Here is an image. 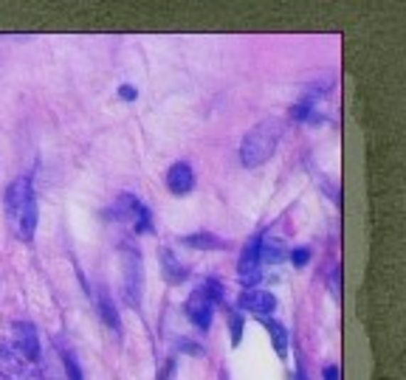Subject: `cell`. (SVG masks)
<instances>
[{
  "label": "cell",
  "instance_id": "2e32d148",
  "mask_svg": "<svg viewBox=\"0 0 406 380\" xmlns=\"http://www.w3.org/2000/svg\"><path fill=\"white\" fill-rule=\"evenodd\" d=\"M63 367H65L68 380H85L82 378V369H80V364H77V358H74L68 349H63Z\"/></svg>",
  "mask_w": 406,
  "mask_h": 380
},
{
  "label": "cell",
  "instance_id": "3957f363",
  "mask_svg": "<svg viewBox=\"0 0 406 380\" xmlns=\"http://www.w3.org/2000/svg\"><path fill=\"white\" fill-rule=\"evenodd\" d=\"M119 259H122V291L130 307H139L144 296V265H141V254L133 245H122L119 248Z\"/></svg>",
  "mask_w": 406,
  "mask_h": 380
},
{
  "label": "cell",
  "instance_id": "4fadbf2b",
  "mask_svg": "<svg viewBox=\"0 0 406 380\" xmlns=\"http://www.w3.org/2000/svg\"><path fill=\"white\" fill-rule=\"evenodd\" d=\"M262 324H265V330H268V332H271V338H274L277 355H279V358H285V355H288V332H285V327H282V324H277V321H268V318H262Z\"/></svg>",
  "mask_w": 406,
  "mask_h": 380
},
{
  "label": "cell",
  "instance_id": "603a6c76",
  "mask_svg": "<svg viewBox=\"0 0 406 380\" xmlns=\"http://www.w3.org/2000/svg\"><path fill=\"white\" fill-rule=\"evenodd\" d=\"M299 380H305V378H299Z\"/></svg>",
  "mask_w": 406,
  "mask_h": 380
},
{
  "label": "cell",
  "instance_id": "7a4b0ae2",
  "mask_svg": "<svg viewBox=\"0 0 406 380\" xmlns=\"http://www.w3.org/2000/svg\"><path fill=\"white\" fill-rule=\"evenodd\" d=\"M279 139H282V121L279 119L260 121L254 130H248V136H245L243 144H240V163L248 166V169L262 166L277 152Z\"/></svg>",
  "mask_w": 406,
  "mask_h": 380
},
{
  "label": "cell",
  "instance_id": "7402d4cb",
  "mask_svg": "<svg viewBox=\"0 0 406 380\" xmlns=\"http://www.w3.org/2000/svg\"><path fill=\"white\" fill-rule=\"evenodd\" d=\"M325 380H338V369H336V367H327V369H325Z\"/></svg>",
  "mask_w": 406,
  "mask_h": 380
},
{
  "label": "cell",
  "instance_id": "6da1fadb",
  "mask_svg": "<svg viewBox=\"0 0 406 380\" xmlns=\"http://www.w3.org/2000/svg\"><path fill=\"white\" fill-rule=\"evenodd\" d=\"M3 206H6V217H9L14 237L23 242H31L37 231V197H34L31 180L28 178L11 180V186L6 189Z\"/></svg>",
  "mask_w": 406,
  "mask_h": 380
},
{
  "label": "cell",
  "instance_id": "ac0fdd59",
  "mask_svg": "<svg viewBox=\"0 0 406 380\" xmlns=\"http://www.w3.org/2000/svg\"><path fill=\"white\" fill-rule=\"evenodd\" d=\"M240 335H243V318L232 313V344H240Z\"/></svg>",
  "mask_w": 406,
  "mask_h": 380
},
{
  "label": "cell",
  "instance_id": "9c48e42d",
  "mask_svg": "<svg viewBox=\"0 0 406 380\" xmlns=\"http://www.w3.org/2000/svg\"><path fill=\"white\" fill-rule=\"evenodd\" d=\"M237 304H240V310H248V313H254V315H268V313L277 310V299H274L268 291H257V288L243 291Z\"/></svg>",
  "mask_w": 406,
  "mask_h": 380
},
{
  "label": "cell",
  "instance_id": "d6986e66",
  "mask_svg": "<svg viewBox=\"0 0 406 380\" xmlns=\"http://www.w3.org/2000/svg\"><path fill=\"white\" fill-rule=\"evenodd\" d=\"M308 259H311V251H308V248H297V251H291V262H294V265H299V268H302V265H308Z\"/></svg>",
  "mask_w": 406,
  "mask_h": 380
},
{
  "label": "cell",
  "instance_id": "52a82bcc",
  "mask_svg": "<svg viewBox=\"0 0 406 380\" xmlns=\"http://www.w3.org/2000/svg\"><path fill=\"white\" fill-rule=\"evenodd\" d=\"M186 315L198 330H209L212 327V315H215V302L206 296L203 288L192 291V296L186 299Z\"/></svg>",
  "mask_w": 406,
  "mask_h": 380
},
{
  "label": "cell",
  "instance_id": "8992f818",
  "mask_svg": "<svg viewBox=\"0 0 406 380\" xmlns=\"http://www.w3.org/2000/svg\"><path fill=\"white\" fill-rule=\"evenodd\" d=\"M11 349L23 355L28 364L40 361V335L31 321H14L11 324Z\"/></svg>",
  "mask_w": 406,
  "mask_h": 380
},
{
  "label": "cell",
  "instance_id": "e0dca14e",
  "mask_svg": "<svg viewBox=\"0 0 406 380\" xmlns=\"http://www.w3.org/2000/svg\"><path fill=\"white\" fill-rule=\"evenodd\" d=\"M201 288L206 291V296H209V299H212V302H215V304L223 302V285H220L218 279H209V282H203Z\"/></svg>",
  "mask_w": 406,
  "mask_h": 380
},
{
  "label": "cell",
  "instance_id": "5b68a950",
  "mask_svg": "<svg viewBox=\"0 0 406 380\" xmlns=\"http://www.w3.org/2000/svg\"><path fill=\"white\" fill-rule=\"evenodd\" d=\"M0 378L3 380H40L34 364L11 349V344H0Z\"/></svg>",
  "mask_w": 406,
  "mask_h": 380
},
{
  "label": "cell",
  "instance_id": "277c9868",
  "mask_svg": "<svg viewBox=\"0 0 406 380\" xmlns=\"http://www.w3.org/2000/svg\"><path fill=\"white\" fill-rule=\"evenodd\" d=\"M110 217H116L119 223H130L136 228V234H147L153 231V217H150V209L133 197V195H119V200L113 203L110 209Z\"/></svg>",
  "mask_w": 406,
  "mask_h": 380
},
{
  "label": "cell",
  "instance_id": "9a60e30c",
  "mask_svg": "<svg viewBox=\"0 0 406 380\" xmlns=\"http://www.w3.org/2000/svg\"><path fill=\"white\" fill-rule=\"evenodd\" d=\"M99 313H102V321L107 324V330H113L116 335L122 332V321H119V313H116V307L110 304V299L102 293L99 296Z\"/></svg>",
  "mask_w": 406,
  "mask_h": 380
},
{
  "label": "cell",
  "instance_id": "ffe728a7",
  "mask_svg": "<svg viewBox=\"0 0 406 380\" xmlns=\"http://www.w3.org/2000/svg\"><path fill=\"white\" fill-rule=\"evenodd\" d=\"M119 96H122V99H124V102H133V99H136V90H133V87H130V85H124V87H122V90H119Z\"/></svg>",
  "mask_w": 406,
  "mask_h": 380
},
{
  "label": "cell",
  "instance_id": "44dd1931",
  "mask_svg": "<svg viewBox=\"0 0 406 380\" xmlns=\"http://www.w3.org/2000/svg\"><path fill=\"white\" fill-rule=\"evenodd\" d=\"M338 285H341V279H338V273L333 271V276H330V291H333V296H338Z\"/></svg>",
  "mask_w": 406,
  "mask_h": 380
},
{
  "label": "cell",
  "instance_id": "30bf717a",
  "mask_svg": "<svg viewBox=\"0 0 406 380\" xmlns=\"http://www.w3.org/2000/svg\"><path fill=\"white\" fill-rule=\"evenodd\" d=\"M192 186H195V175H192L189 163H172L166 172V189L181 197V195H189Z\"/></svg>",
  "mask_w": 406,
  "mask_h": 380
},
{
  "label": "cell",
  "instance_id": "5bb4252c",
  "mask_svg": "<svg viewBox=\"0 0 406 380\" xmlns=\"http://www.w3.org/2000/svg\"><path fill=\"white\" fill-rule=\"evenodd\" d=\"M282 259V242L279 239H265V242H260V265H277Z\"/></svg>",
  "mask_w": 406,
  "mask_h": 380
},
{
  "label": "cell",
  "instance_id": "8fae6325",
  "mask_svg": "<svg viewBox=\"0 0 406 380\" xmlns=\"http://www.w3.org/2000/svg\"><path fill=\"white\" fill-rule=\"evenodd\" d=\"M161 271H164V279L169 285H181L186 279V268L178 262V256L169 251V248H161Z\"/></svg>",
  "mask_w": 406,
  "mask_h": 380
},
{
  "label": "cell",
  "instance_id": "ba28073f",
  "mask_svg": "<svg viewBox=\"0 0 406 380\" xmlns=\"http://www.w3.org/2000/svg\"><path fill=\"white\" fill-rule=\"evenodd\" d=\"M260 273H262V265H260V237L248 239V245L243 248V256H240V265H237V276L245 288H254L260 282Z\"/></svg>",
  "mask_w": 406,
  "mask_h": 380
},
{
  "label": "cell",
  "instance_id": "7c38bea8",
  "mask_svg": "<svg viewBox=\"0 0 406 380\" xmlns=\"http://www.w3.org/2000/svg\"><path fill=\"white\" fill-rule=\"evenodd\" d=\"M186 248H203V251H226L229 248V242H223L220 237H215V234H189V237H183L181 239Z\"/></svg>",
  "mask_w": 406,
  "mask_h": 380
}]
</instances>
